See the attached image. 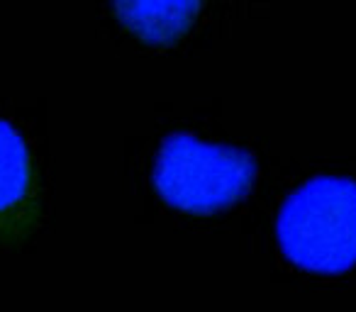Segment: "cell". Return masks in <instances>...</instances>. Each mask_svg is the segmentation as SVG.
I'll return each instance as SVG.
<instances>
[{
  "instance_id": "cell-1",
  "label": "cell",
  "mask_w": 356,
  "mask_h": 312,
  "mask_svg": "<svg viewBox=\"0 0 356 312\" xmlns=\"http://www.w3.org/2000/svg\"><path fill=\"white\" fill-rule=\"evenodd\" d=\"M288 261L312 273H341L356 263V183L317 176L288 195L276 222Z\"/></svg>"
},
{
  "instance_id": "cell-2",
  "label": "cell",
  "mask_w": 356,
  "mask_h": 312,
  "mask_svg": "<svg viewBox=\"0 0 356 312\" xmlns=\"http://www.w3.org/2000/svg\"><path fill=\"white\" fill-rule=\"evenodd\" d=\"M254 181V161L232 147H218L193 134H171L154 164L156 193L171 208L210 215L237 203Z\"/></svg>"
},
{
  "instance_id": "cell-3",
  "label": "cell",
  "mask_w": 356,
  "mask_h": 312,
  "mask_svg": "<svg viewBox=\"0 0 356 312\" xmlns=\"http://www.w3.org/2000/svg\"><path fill=\"white\" fill-rule=\"evenodd\" d=\"M35 210V174L27 144L10 122L0 120V239L17 237Z\"/></svg>"
},
{
  "instance_id": "cell-4",
  "label": "cell",
  "mask_w": 356,
  "mask_h": 312,
  "mask_svg": "<svg viewBox=\"0 0 356 312\" xmlns=\"http://www.w3.org/2000/svg\"><path fill=\"white\" fill-rule=\"evenodd\" d=\"M203 0H115L118 20L149 44H173L191 30Z\"/></svg>"
}]
</instances>
